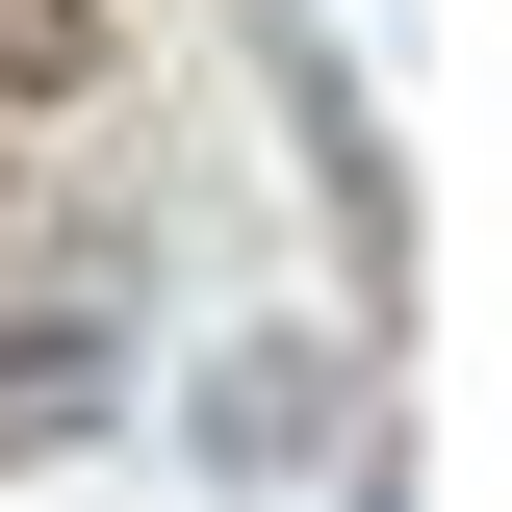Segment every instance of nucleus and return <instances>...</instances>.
I'll return each instance as SVG.
<instances>
[{"mask_svg": "<svg viewBox=\"0 0 512 512\" xmlns=\"http://www.w3.org/2000/svg\"><path fill=\"white\" fill-rule=\"evenodd\" d=\"M52 410H103V308H52V333H0V436H52Z\"/></svg>", "mask_w": 512, "mask_h": 512, "instance_id": "nucleus-1", "label": "nucleus"}, {"mask_svg": "<svg viewBox=\"0 0 512 512\" xmlns=\"http://www.w3.org/2000/svg\"><path fill=\"white\" fill-rule=\"evenodd\" d=\"M103 77V0H0V103H77Z\"/></svg>", "mask_w": 512, "mask_h": 512, "instance_id": "nucleus-2", "label": "nucleus"}]
</instances>
